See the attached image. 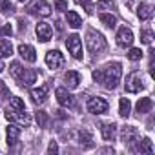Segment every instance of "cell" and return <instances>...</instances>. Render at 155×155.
<instances>
[{
    "label": "cell",
    "instance_id": "obj_16",
    "mask_svg": "<svg viewBox=\"0 0 155 155\" xmlns=\"http://www.w3.org/2000/svg\"><path fill=\"white\" fill-rule=\"evenodd\" d=\"M31 99H33V102L42 104V102L48 99V86H40V88L31 90Z\"/></svg>",
    "mask_w": 155,
    "mask_h": 155
},
{
    "label": "cell",
    "instance_id": "obj_8",
    "mask_svg": "<svg viewBox=\"0 0 155 155\" xmlns=\"http://www.w3.org/2000/svg\"><path fill=\"white\" fill-rule=\"evenodd\" d=\"M6 119L8 120H11V122H18V124H24V126H29V122H31V119H29V115L26 113V110L24 111H15V110H6Z\"/></svg>",
    "mask_w": 155,
    "mask_h": 155
},
{
    "label": "cell",
    "instance_id": "obj_5",
    "mask_svg": "<svg viewBox=\"0 0 155 155\" xmlns=\"http://www.w3.org/2000/svg\"><path fill=\"white\" fill-rule=\"evenodd\" d=\"M66 46H68V51L75 58H82V40L79 35H69L66 38Z\"/></svg>",
    "mask_w": 155,
    "mask_h": 155
},
{
    "label": "cell",
    "instance_id": "obj_40",
    "mask_svg": "<svg viewBox=\"0 0 155 155\" xmlns=\"http://www.w3.org/2000/svg\"><path fill=\"white\" fill-rule=\"evenodd\" d=\"M20 2H24V0H20Z\"/></svg>",
    "mask_w": 155,
    "mask_h": 155
},
{
    "label": "cell",
    "instance_id": "obj_24",
    "mask_svg": "<svg viewBox=\"0 0 155 155\" xmlns=\"http://www.w3.org/2000/svg\"><path fill=\"white\" fill-rule=\"evenodd\" d=\"M99 20L106 26V28H115V24H117V18H115V15H111V13H101L99 15Z\"/></svg>",
    "mask_w": 155,
    "mask_h": 155
},
{
    "label": "cell",
    "instance_id": "obj_27",
    "mask_svg": "<svg viewBox=\"0 0 155 155\" xmlns=\"http://www.w3.org/2000/svg\"><path fill=\"white\" fill-rule=\"evenodd\" d=\"M15 11V6L9 2V0H0V13L4 15H11Z\"/></svg>",
    "mask_w": 155,
    "mask_h": 155
},
{
    "label": "cell",
    "instance_id": "obj_21",
    "mask_svg": "<svg viewBox=\"0 0 155 155\" xmlns=\"http://www.w3.org/2000/svg\"><path fill=\"white\" fill-rule=\"evenodd\" d=\"M151 108H153V101H151L150 97H142V99L137 102V113H139V115L151 111Z\"/></svg>",
    "mask_w": 155,
    "mask_h": 155
},
{
    "label": "cell",
    "instance_id": "obj_20",
    "mask_svg": "<svg viewBox=\"0 0 155 155\" xmlns=\"http://www.w3.org/2000/svg\"><path fill=\"white\" fill-rule=\"evenodd\" d=\"M64 82H66V86L68 88H77L79 86V82H81V75L77 73V71H68L66 75H64Z\"/></svg>",
    "mask_w": 155,
    "mask_h": 155
},
{
    "label": "cell",
    "instance_id": "obj_9",
    "mask_svg": "<svg viewBox=\"0 0 155 155\" xmlns=\"http://www.w3.org/2000/svg\"><path fill=\"white\" fill-rule=\"evenodd\" d=\"M137 130L133 128V126H124L122 128V131H120V140L126 144V146H130L131 150H133V142H137Z\"/></svg>",
    "mask_w": 155,
    "mask_h": 155
},
{
    "label": "cell",
    "instance_id": "obj_31",
    "mask_svg": "<svg viewBox=\"0 0 155 155\" xmlns=\"http://www.w3.org/2000/svg\"><path fill=\"white\" fill-rule=\"evenodd\" d=\"M128 58H130V60H140V58H142V51H140L139 48H131V49L128 51Z\"/></svg>",
    "mask_w": 155,
    "mask_h": 155
},
{
    "label": "cell",
    "instance_id": "obj_7",
    "mask_svg": "<svg viewBox=\"0 0 155 155\" xmlns=\"http://www.w3.org/2000/svg\"><path fill=\"white\" fill-rule=\"evenodd\" d=\"M46 64L51 69H58V68L64 66V55L58 49H51V51L46 53Z\"/></svg>",
    "mask_w": 155,
    "mask_h": 155
},
{
    "label": "cell",
    "instance_id": "obj_11",
    "mask_svg": "<svg viewBox=\"0 0 155 155\" xmlns=\"http://www.w3.org/2000/svg\"><path fill=\"white\" fill-rule=\"evenodd\" d=\"M55 95H57V101H58V104H60V106H64V108H71V106L75 104V99H73V95H71V93H69L66 88H57Z\"/></svg>",
    "mask_w": 155,
    "mask_h": 155
},
{
    "label": "cell",
    "instance_id": "obj_32",
    "mask_svg": "<svg viewBox=\"0 0 155 155\" xmlns=\"http://www.w3.org/2000/svg\"><path fill=\"white\" fill-rule=\"evenodd\" d=\"M140 40H142L144 44H151V40H153V33H151L150 29H142V31H140Z\"/></svg>",
    "mask_w": 155,
    "mask_h": 155
},
{
    "label": "cell",
    "instance_id": "obj_3",
    "mask_svg": "<svg viewBox=\"0 0 155 155\" xmlns=\"http://www.w3.org/2000/svg\"><path fill=\"white\" fill-rule=\"evenodd\" d=\"M126 91L128 93H139L144 90V84H142V73L140 71H131L128 77H126Z\"/></svg>",
    "mask_w": 155,
    "mask_h": 155
},
{
    "label": "cell",
    "instance_id": "obj_33",
    "mask_svg": "<svg viewBox=\"0 0 155 155\" xmlns=\"http://www.w3.org/2000/svg\"><path fill=\"white\" fill-rule=\"evenodd\" d=\"M22 69H24V68L20 66V62H13V64H11V75L15 77V79H18V75L22 73Z\"/></svg>",
    "mask_w": 155,
    "mask_h": 155
},
{
    "label": "cell",
    "instance_id": "obj_6",
    "mask_svg": "<svg viewBox=\"0 0 155 155\" xmlns=\"http://www.w3.org/2000/svg\"><path fill=\"white\" fill-rule=\"evenodd\" d=\"M86 108H88V111L93 113V115H102V113L108 111V102H106L104 99H101V97H91V99H88Z\"/></svg>",
    "mask_w": 155,
    "mask_h": 155
},
{
    "label": "cell",
    "instance_id": "obj_23",
    "mask_svg": "<svg viewBox=\"0 0 155 155\" xmlns=\"http://www.w3.org/2000/svg\"><path fill=\"white\" fill-rule=\"evenodd\" d=\"M13 55V46L9 40L6 38H0V58H6V57H11Z\"/></svg>",
    "mask_w": 155,
    "mask_h": 155
},
{
    "label": "cell",
    "instance_id": "obj_29",
    "mask_svg": "<svg viewBox=\"0 0 155 155\" xmlns=\"http://www.w3.org/2000/svg\"><path fill=\"white\" fill-rule=\"evenodd\" d=\"M37 122H38V126L48 128V124H49V117H48V113H46V111H37Z\"/></svg>",
    "mask_w": 155,
    "mask_h": 155
},
{
    "label": "cell",
    "instance_id": "obj_35",
    "mask_svg": "<svg viewBox=\"0 0 155 155\" xmlns=\"http://www.w3.org/2000/svg\"><path fill=\"white\" fill-rule=\"evenodd\" d=\"M13 33V28L9 26V24H6V26H0V37H9Z\"/></svg>",
    "mask_w": 155,
    "mask_h": 155
},
{
    "label": "cell",
    "instance_id": "obj_30",
    "mask_svg": "<svg viewBox=\"0 0 155 155\" xmlns=\"http://www.w3.org/2000/svg\"><path fill=\"white\" fill-rule=\"evenodd\" d=\"M97 8L99 9H115V2L113 0H99Z\"/></svg>",
    "mask_w": 155,
    "mask_h": 155
},
{
    "label": "cell",
    "instance_id": "obj_18",
    "mask_svg": "<svg viewBox=\"0 0 155 155\" xmlns=\"http://www.w3.org/2000/svg\"><path fill=\"white\" fill-rule=\"evenodd\" d=\"M6 137H8V144H9V146L17 144V140H18V137H20V128L15 126V124H9L8 130H6Z\"/></svg>",
    "mask_w": 155,
    "mask_h": 155
},
{
    "label": "cell",
    "instance_id": "obj_17",
    "mask_svg": "<svg viewBox=\"0 0 155 155\" xmlns=\"http://www.w3.org/2000/svg\"><path fill=\"white\" fill-rule=\"evenodd\" d=\"M101 131H102V139L104 140H113L115 135H117V124H113V122L102 124L101 126Z\"/></svg>",
    "mask_w": 155,
    "mask_h": 155
},
{
    "label": "cell",
    "instance_id": "obj_1",
    "mask_svg": "<svg viewBox=\"0 0 155 155\" xmlns=\"http://www.w3.org/2000/svg\"><path fill=\"white\" fill-rule=\"evenodd\" d=\"M120 77H122V66L119 62H111V64L93 71V79L97 82H101L106 90H115L120 82Z\"/></svg>",
    "mask_w": 155,
    "mask_h": 155
},
{
    "label": "cell",
    "instance_id": "obj_13",
    "mask_svg": "<svg viewBox=\"0 0 155 155\" xmlns=\"http://www.w3.org/2000/svg\"><path fill=\"white\" fill-rule=\"evenodd\" d=\"M18 53H20V57H22L26 62H35V60H37V51H35V48L29 46V44H20V46H18Z\"/></svg>",
    "mask_w": 155,
    "mask_h": 155
},
{
    "label": "cell",
    "instance_id": "obj_15",
    "mask_svg": "<svg viewBox=\"0 0 155 155\" xmlns=\"http://www.w3.org/2000/svg\"><path fill=\"white\" fill-rule=\"evenodd\" d=\"M137 17H139L140 20H150V18L153 17V6H151V4H146V2L139 4V8H137Z\"/></svg>",
    "mask_w": 155,
    "mask_h": 155
},
{
    "label": "cell",
    "instance_id": "obj_25",
    "mask_svg": "<svg viewBox=\"0 0 155 155\" xmlns=\"http://www.w3.org/2000/svg\"><path fill=\"white\" fill-rule=\"evenodd\" d=\"M130 111H131V102L128 99H120V102H119V113H120V117H130Z\"/></svg>",
    "mask_w": 155,
    "mask_h": 155
},
{
    "label": "cell",
    "instance_id": "obj_26",
    "mask_svg": "<svg viewBox=\"0 0 155 155\" xmlns=\"http://www.w3.org/2000/svg\"><path fill=\"white\" fill-rule=\"evenodd\" d=\"M9 110H15V111H24L26 106H24V101L20 97H11L9 101Z\"/></svg>",
    "mask_w": 155,
    "mask_h": 155
},
{
    "label": "cell",
    "instance_id": "obj_4",
    "mask_svg": "<svg viewBox=\"0 0 155 155\" xmlns=\"http://www.w3.org/2000/svg\"><path fill=\"white\" fill-rule=\"evenodd\" d=\"M28 13L35 15V17H49L51 15V6L46 0H35L28 6Z\"/></svg>",
    "mask_w": 155,
    "mask_h": 155
},
{
    "label": "cell",
    "instance_id": "obj_10",
    "mask_svg": "<svg viewBox=\"0 0 155 155\" xmlns=\"http://www.w3.org/2000/svg\"><path fill=\"white\" fill-rule=\"evenodd\" d=\"M117 44L120 48H130L133 44V33L130 28H120L117 33Z\"/></svg>",
    "mask_w": 155,
    "mask_h": 155
},
{
    "label": "cell",
    "instance_id": "obj_14",
    "mask_svg": "<svg viewBox=\"0 0 155 155\" xmlns=\"http://www.w3.org/2000/svg\"><path fill=\"white\" fill-rule=\"evenodd\" d=\"M18 81L24 86H31L33 82H37V71L35 69H22V73L18 75Z\"/></svg>",
    "mask_w": 155,
    "mask_h": 155
},
{
    "label": "cell",
    "instance_id": "obj_34",
    "mask_svg": "<svg viewBox=\"0 0 155 155\" xmlns=\"http://www.w3.org/2000/svg\"><path fill=\"white\" fill-rule=\"evenodd\" d=\"M6 97H9V88L6 86V82H0V101H4Z\"/></svg>",
    "mask_w": 155,
    "mask_h": 155
},
{
    "label": "cell",
    "instance_id": "obj_12",
    "mask_svg": "<svg viewBox=\"0 0 155 155\" xmlns=\"http://www.w3.org/2000/svg\"><path fill=\"white\" fill-rule=\"evenodd\" d=\"M35 31H37V37H38L40 42H48V40H51V37H53V29H51V26L46 24V22H38L37 28H35Z\"/></svg>",
    "mask_w": 155,
    "mask_h": 155
},
{
    "label": "cell",
    "instance_id": "obj_37",
    "mask_svg": "<svg viewBox=\"0 0 155 155\" xmlns=\"http://www.w3.org/2000/svg\"><path fill=\"white\" fill-rule=\"evenodd\" d=\"M55 8H57V11H68V2H66V0H57V2H55Z\"/></svg>",
    "mask_w": 155,
    "mask_h": 155
},
{
    "label": "cell",
    "instance_id": "obj_39",
    "mask_svg": "<svg viewBox=\"0 0 155 155\" xmlns=\"http://www.w3.org/2000/svg\"><path fill=\"white\" fill-rule=\"evenodd\" d=\"M4 68H6V66H4V62H2V60H0V73H2V71H4Z\"/></svg>",
    "mask_w": 155,
    "mask_h": 155
},
{
    "label": "cell",
    "instance_id": "obj_36",
    "mask_svg": "<svg viewBox=\"0 0 155 155\" xmlns=\"http://www.w3.org/2000/svg\"><path fill=\"white\" fill-rule=\"evenodd\" d=\"M77 4H81V6H84L86 8V13H91L93 11V6H91V0H75Z\"/></svg>",
    "mask_w": 155,
    "mask_h": 155
},
{
    "label": "cell",
    "instance_id": "obj_38",
    "mask_svg": "<svg viewBox=\"0 0 155 155\" xmlns=\"http://www.w3.org/2000/svg\"><path fill=\"white\" fill-rule=\"evenodd\" d=\"M58 151V146H57V142H49V146H48V153H57Z\"/></svg>",
    "mask_w": 155,
    "mask_h": 155
},
{
    "label": "cell",
    "instance_id": "obj_28",
    "mask_svg": "<svg viewBox=\"0 0 155 155\" xmlns=\"http://www.w3.org/2000/svg\"><path fill=\"white\" fill-rule=\"evenodd\" d=\"M79 139H81V146H84V148H91V146H93L91 135H90L88 131H81V133H79Z\"/></svg>",
    "mask_w": 155,
    "mask_h": 155
},
{
    "label": "cell",
    "instance_id": "obj_19",
    "mask_svg": "<svg viewBox=\"0 0 155 155\" xmlns=\"http://www.w3.org/2000/svg\"><path fill=\"white\" fill-rule=\"evenodd\" d=\"M135 151H139V153H153V142L148 139V137H144L142 140H139L137 139V148H133Z\"/></svg>",
    "mask_w": 155,
    "mask_h": 155
},
{
    "label": "cell",
    "instance_id": "obj_22",
    "mask_svg": "<svg viewBox=\"0 0 155 155\" xmlns=\"http://www.w3.org/2000/svg\"><path fill=\"white\" fill-rule=\"evenodd\" d=\"M66 20H68V26H71L73 29H79L82 26V18L79 13H75V11H68L66 15Z\"/></svg>",
    "mask_w": 155,
    "mask_h": 155
},
{
    "label": "cell",
    "instance_id": "obj_2",
    "mask_svg": "<svg viewBox=\"0 0 155 155\" xmlns=\"http://www.w3.org/2000/svg\"><path fill=\"white\" fill-rule=\"evenodd\" d=\"M86 46H88L90 53L99 55L101 51H104V49H106V38H104L101 33H97V31L90 29V31L86 33Z\"/></svg>",
    "mask_w": 155,
    "mask_h": 155
}]
</instances>
